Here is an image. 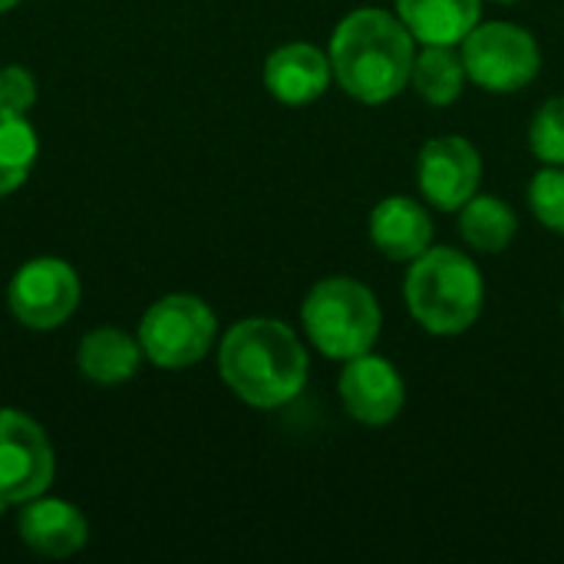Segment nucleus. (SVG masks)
Here are the masks:
<instances>
[{
	"mask_svg": "<svg viewBox=\"0 0 564 564\" xmlns=\"http://www.w3.org/2000/svg\"><path fill=\"white\" fill-rule=\"evenodd\" d=\"M416 40L397 13L360 7L330 36V69L347 96L367 106L390 102L413 76Z\"/></svg>",
	"mask_w": 564,
	"mask_h": 564,
	"instance_id": "f257e3e1",
	"label": "nucleus"
},
{
	"mask_svg": "<svg viewBox=\"0 0 564 564\" xmlns=\"http://www.w3.org/2000/svg\"><path fill=\"white\" fill-rule=\"evenodd\" d=\"M218 370L238 400L258 410H278L304 390L307 350L288 324L248 317L225 334Z\"/></svg>",
	"mask_w": 564,
	"mask_h": 564,
	"instance_id": "f03ea898",
	"label": "nucleus"
},
{
	"mask_svg": "<svg viewBox=\"0 0 564 564\" xmlns=\"http://www.w3.org/2000/svg\"><path fill=\"white\" fill-rule=\"evenodd\" d=\"M406 307L413 321L436 337L466 334L486 301L479 268L456 248H430L423 251L403 284Z\"/></svg>",
	"mask_w": 564,
	"mask_h": 564,
	"instance_id": "7ed1b4c3",
	"label": "nucleus"
},
{
	"mask_svg": "<svg viewBox=\"0 0 564 564\" xmlns=\"http://www.w3.org/2000/svg\"><path fill=\"white\" fill-rule=\"evenodd\" d=\"M301 321L311 344L324 357L344 364L360 354H370L383 327V314L373 291L354 278L317 281L301 307Z\"/></svg>",
	"mask_w": 564,
	"mask_h": 564,
	"instance_id": "20e7f679",
	"label": "nucleus"
},
{
	"mask_svg": "<svg viewBox=\"0 0 564 564\" xmlns=\"http://www.w3.org/2000/svg\"><path fill=\"white\" fill-rule=\"evenodd\" d=\"M463 66L466 76L489 93H516L525 89L542 69V50L535 36L506 20L476 23L463 40Z\"/></svg>",
	"mask_w": 564,
	"mask_h": 564,
	"instance_id": "39448f33",
	"label": "nucleus"
},
{
	"mask_svg": "<svg viewBox=\"0 0 564 564\" xmlns=\"http://www.w3.org/2000/svg\"><path fill=\"white\" fill-rule=\"evenodd\" d=\"M215 314L192 294H169L155 301L139 324L142 354L165 370L198 364L215 340Z\"/></svg>",
	"mask_w": 564,
	"mask_h": 564,
	"instance_id": "423d86ee",
	"label": "nucleus"
},
{
	"mask_svg": "<svg viewBox=\"0 0 564 564\" xmlns=\"http://www.w3.org/2000/svg\"><path fill=\"white\" fill-rule=\"evenodd\" d=\"M56 463L46 433L17 410H0V512L26 506L53 482Z\"/></svg>",
	"mask_w": 564,
	"mask_h": 564,
	"instance_id": "0eeeda50",
	"label": "nucleus"
},
{
	"mask_svg": "<svg viewBox=\"0 0 564 564\" xmlns=\"http://www.w3.org/2000/svg\"><path fill=\"white\" fill-rule=\"evenodd\" d=\"M7 301L23 327L53 330L76 311L79 278L59 258H36L13 274Z\"/></svg>",
	"mask_w": 564,
	"mask_h": 564,
	"instance_id": "6e6552de",
	"label": "nucleus"
},
{
	"mask_svg": "<svg viewBox=\"0 0 564 564\" xmlns=\"http://www.w3.org/2000/svg\"><path fill=\"white\" fill-rule=\"evenodd\" d=\"M416 182L423 198L440 212H459L482 182V159L463 135L430 139L416 162Z\"/></svg>",
	"mask_w": 564,
	"mask_h": 564,
	"instance_id": "1a4fd4ad",
	"label": "nucleus"
},
{
	"mask_svg": "<svg viewBox=\"0 0 564 564\" xmlns=\"http://www.w3.org/2000/svg\"><path fill=\"white\" fill-rule=\"evenodd\" d=\"M340 400L344 410L364 423V426H387L403 413L406 403V387L400 370L377 357V354H360L347 360L340 373Z\"/></svg>",
	"mask_w": 564,
	"mask_h": 564,
	"instance_id": "9d476101",
	"label": "nucleus"
},
{
	"mask_svg": "<svg viewBox=\"0 0 564 564\" xmlns=\"http://www.w3.org/2000/svg\"><path fill=\"white\" fill-rule=\"evenodd\" d=\"M334 79L330 56L314 43H284L264 63V86L288 106H307L327 93Z\"/></svg>",
	"mask_w": 564,
	"mask_h": 564,
	"instance_id": "9b49d317",
	"label": "nucleus"
},
{
	"mask_svg": "<svg viewBox=\"0 0 564 564\" xmlns=\"http://www.w3.org/2000/svg\"><path fill=\"white\" fill-rule=\"evenodd\" d=\"M370 241L390 261H416L433 248L430 212L406 195H390L370 212Z\"/></svg>",
	"mask_w": 564,
	"mask_h": 564,
	"instance_id": "f8f14e48",
	"label": "nucleus"
},
{
	"mask_svg": "<svg viewBox=\"0 0 564 564\" xmlns=\"http://www.w3.org/2000/svg\"><path fill=\"white\" fill-rule=\"evenodd\" d=\"M86 519L63 499H30L20 512V539L46 558H66L86 545Z\"/></svg>",
	"mask_w": 564,
	"mask_h": 564,
	"instance_id": "ddd939ff",
	"label": "nucleus"
},
{
	"mask_svg": "<svg viewBox=\"0 0 564 564\" xmlns=\"http://www.w3.org/2000/svg\"><path fill=\"white\" fill-rule=\"evenodd\" d=\"M482 0H397V17L423 46H459L479 23Z\"/></svg>",
	"mask_w": 564,
	"mask_h": 564,
	"instance_id": "4468645a",
	"label": "nucleus"
},
{
	"mask_svg": "<svg viewBox=\"0 0 564 564\" xmlns=\"http://www.w3.org/2000/svg\"><path fill=\"white\" fill-rule=\"evenodd\" d=\"M139 357L142 347L116 327H99L79 344V370L99 387H119L132 380L139 370Z\"/></svg>",
	"mask_w": 564,
	"mask_h": 564,
	"instance_id": "2eb2a0df",
	"label": "nucleus"
},
{
	"mask_svg": "<svg viewBox=\"0 0 564 564\" xmlns=\"http://www.w3.org/2000/svg\"><path fill=\"white\" fill-rule=\"evenodd\" d=\"M519 231V218L516 212L496 198V195H473L463 208H459V235L469 248L482 251V254H499L512 245Z\"/></svg>",
	"mask_w": 564,
	"mask_h": 564,
	"instance_id": "dca6fc26",
	"label": "nucleus"
},
{
	"mask_svg": "<svg viewBox=\"0 0 564 564\" xmlns=\"http://www.w3.org/2000/svg\"><path fill=\"white\" fill-rule=\"evenodd\" d=\"M410 83L423 102L449 106L463 96V86H466L463 56L453 46H423V53H416Z\"/></svg>",
	"mask_w": 564,
	"mask_h": 564,
	"instance_id": "f3484780",
	"label": "nucleus"
},
{
	"mask_svg": "<svg viewBox=\"0 0 564 564\" xmlns=\"http://www.w3.org/2000/svg\"><path fill=\"white\" fill-rule=\"evenodd\" d=\"M36 162V132L17 112L0 109V195L20 188Z\"/></svg>",
	"mask_w": 564,
	"mask_h": 564,
	"instance_id": "a211bd4d",
	"label": "nucleus"
},
{
	"mask_svg": "<svg viewBox=\"0 0 564 564\" xmlns=\"http://www.w3.org/2000/svg\"><path fill=\"white\" fill-rule=\"evenodd\" d=\"M532 155L545 165H564V96H552L529 126Z\"/></svg>",
	"mask_w": 564,
	"mask_h": 564,
	"instance_id": "6ab92c4d",
	"label": "nucleus"
},
{
	"mask_svg": "<svg viewBox=\"0 0 564 564\" xmlns=\"http://www.w3.org/2000/svg\"><path fill=\"white\" fill-rule=\"evenodd\" d=\"M529 205L535 212V218L564 235V169L562 165H549L542 169L532 185H529Z\"/></svg>",
	"mask_w": 564,
	"mask_h": 564,
	"instance_id": "aec40b11",
	"label": "nucleus"
},
{
	"mask_svg": "<svg viewBox=\"0 0 564 564\" xmlns=\"http://www.w3.org/2000/svg\"><path fill=\"white\" fill-rule=\"evenodd\" d=\"M36 102V83L26 69L20 66H7L0 69V109L3 112H30V106Z\"/></svg>",
	"mask_w": 564,
	"mask_h": 564,
	"instance_id": "412c9836",
	"label": "nucleus"
},
{
	"mask_svg": "<svg viewBox=\"0 0 564 564\" xmlns=\"http://www.w3.org/2000/svg\"><path fill=\"white\" fill-rule=\"evenodd\" d=\"M13 3H17V0H0V13H3V10H10Z\"/></svg>",
	"mask_w": 564,
	"mask_h": 564,
	"instance_id": "4be33fe9",
	"label": "nucleus"
},
{
	"mask_svg": "<svg viewBox=\"0 0 564 564\" xmlns=\"http://www.w3.org/2000/svg\"><path fill=\"white\" fill-rule=\"evenodd\" d=\"M499 3H512V0H499Z\"/></svg>",
	"mask_w": 564,
	"mask_h": 564,
	"instance_id": "5701e85b",
	"label": "nucleus"
}]
</instances>
